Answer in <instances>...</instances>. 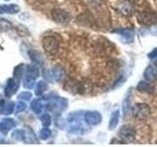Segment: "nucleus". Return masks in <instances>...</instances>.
<instances>
[{"mask_svg": "<svg viewBox=\"0 0 157 147\" xmlns=\"http://www.w3.org/2000/svg\"><path fill=\"white\" fill-rule=\"evenodd\" d=\"M68 124L70 127L71 132H78V134H83L87 131L86 121H85V114L82 112H76L70 114L68 117Z\"/></svg>", "mask_w": 157, "mask_h": 147, "instance_id": "obj_1", "label": "nucleus"}, {"mask_svg": "<svg viewBox=\"0 0 157 147\" xmlns=\"http://www.w3.org/2000/svg\"><path fill=\"white\" fill-rule=\"evenodd\" d=\"M119 137L124 143H132L136 139V130L132 126H123L119 130Z\"/></svg>", "mask_w": 157, "mask_h": 147, "instance_id": "obj_2", "label": "nucleus"}, {"mask_svg": "<svg viewBox=\"0 0 157 147\" xmlns=\"http://www.w3.org/2000/svg\"><path fill=\"white\" fill-rule=\"evenodd\" d=\"M68 106V101L65 98H61V97H56L52 99L50 102L48 103L46 108L53 113H57V114H60L62 111H64Z\"/></svg>", "mask_w": 157, "mask_h": 147, "instance_id": "obj_3", "label": "nucleus"}, {"mask_svg": "<svg viewBox=\"0 0 157 147\" xmlns=\"http://www.w3.org/2000/svg\"><path fill=\"white\" fill-rule=\"evenodd\" d=\"M132 116L140 121L145 120L150 115V108L145 103H139L132 108Z\"/></svg>", "mask_w": 157, "mask_h": 147, "instance_id": "obj_4", "label": "nucleus"}, {"mask_svg": "<svg viewBox=\"0 0 157 147\" xmlns=\"http://www.w3.org/2000/svg\"><path fill=\"white\" fill-rule=\"evenodd\" d=\"M137 20L141 24L150 27L157 24V13L153 11H144L139 14Z\"/></svg>", "mask_w": 157, "mask_h": 147, "instance_id": "obj_5", "label": "nucleus"}, {"mask_svg": "<svg viewBox=\"0 0 157 147\" xmlns=\"http://www.w3.org/2000/svg\"><path fill=\"white\" fill-rule=\"evenodd\" d=\"M42 47L48 54H55L59 49V42L55 36H48L42 39Z\"/></svg>", "mask_w": 157, "mask_h": 147, "instance_id": "obj_6", "label": "nucleus"}, {"mask_svg": "<svg viewBox=\"0 0 157 147\" xmlns=\"http://www.w3.org/2000/svg\"><path fill=\"white\" fill-rule=\"evenodd\" d=\"M51 17L53 21L58 24H68L71 21L70 13L63 9H53L51 11Z\"/></svg>", "mask_w": 157, "mask_h": 147, "instance_id": "obj_7", "label": "nucleus"}, {"mask_svg": "<svg viewBox=\"0 0 157 147\" xmlns=\"http://www.w3.org/2000/svg\"><path fill=\"white\" fill-rule=\"evenodd\" d=\"M85 121L90 126H97L102 121V116L98 111H87L85 113Z\"/></svg>", "mask_w": 157, "mask_h": 147, "instance_id": "obj_8", "label": "nucleus"}, {"mask_svg": "<svg viewBox=\"0 0 157 147\" xmlns=\"http://www.w3.org/2000/svg\"><path fill=\"white\" fill-rule=\"evenodd\" d=\"M19 85H20V82L18 78L11 77V78H9V80H7L6 86H5V89H4L5 96L11 97L12 95H14L19 89Z\"/></svg>", "mask_w": 157, "mask_h": 147, "instance_id": "obj_9", "label": "nucleus"}, {"mask_svg": "<svg viewBox=\"0 0 157 147\" xmlns=\"http://www.w3.org/2000/svg\"><path fill=\"white\" fill-rule=\"evenodd\" d=\"M16 126H17V122H15L11 118H5L0 123V131L7 132L9 130H11Z\"/></svg>", "mask_w": 157, "mask_h": 147, "instance_id": "obj_10", "label": "nucleus"}, {"mask_svg": "<svg viewBox=\"0 0 157 147\" xmlns=\"http://www.w3.org/2000/svg\"><path fill=\"white\" fill-rule=\"evenodd\" d=\"M20 12V7L17 4H1L0 14H17Z\"/></svg>", "mask_w": 157, "mask_h": 147, "instance_id": "obj_11", "label": "nucleus"}, {"mask_svg": "<svg viewBox=\"0 0 157 147\" xmlns=\"http://www.w3.org/2000/svg\"><path fill=\"white\" fill-rule=\"evenodd\" d=\"M144 77L147 81H154L157 80V69L153 66H148L144 72Z\"/></svg>", "mask_w": 157, "mask_h": 147, "instance_id": "obj_12", "label": "nucleus"}, {"mask_svg": "<svg viewBox=\"0 0 157 147\" xmlns=\"http://www.w3.org/2000/svg\"><path fill=\"white\" fill-rule=\"evenodd\" d=\"M23 131H24V142H27V143H37V138L36 134H34V132L29 126L25 127Z\"/></svg>", "mask_w": 157, "mask_h": 147, "instance_id": "obj_13", "label": "nucleus"}, {"mask_svg": "<svg viewBox=\"0 0 157 147\" xmlns=\"http://www.w3.org/2000/svg\"><path fill=\"white\" fill-rule=\"evenodd\" d=\"M119 119H120V111L119 110H114L112 112L110 116V120L108 123V130H115L118 124H119Z\"/></svg>", "mask_w": 157, "mask_h": 147, "instance_id": "obj_14", "label": "nucleus"}, {"mask_svg": "<svg viewBox=\"0 0 157 147\" xmlns=\"http://www.w3.org/2000/svg\"><path fill=\"white\" fill-rule=\"evenodd\" d=\"M136 89L140 91V92H144V93H150L153 91V86H152L149 81H141L137 83L136 85Z\"/></svg>", "mask_w": 157, "mask_h": 147, "instance_id": "obj_15", "label": "nucleus"}, {"mask_svg": "<svg viewBox=\"0 0 157 147\" xmlns=\"http://www.w3.org/2000/svg\"><path fill=\"white\" fill-rule=\"evenodd\" d=\"M118 9H119V12H121L123 15H125V16H131L132 13V5L129 2H127V1L120 3L119 8H118Z\"/></svg>", "mask_w": 157, "mask_h": 147, "instance_id": "obj_16", "label": "nucleus"}, {"mask_svg": "<svg viewBox=\"0 0 157 147\" xmlns=\"http://www.w3.org/2000/svg\"><path fill=\"white\" fill-rule=\"evenodd\" d=\"M31 108L36 115H40L42 113V111H43V105H42L41 101L39 99H33L32 101Z\"/></svg>", "mask_w": 157, "mask_h": 147, "instance_id": "obj_17", "label": "nucleus"}, {"mask_svg": "<svg viewBox=\"0 0 157 147\" xmlns=\"http://www.w3.org/2000/svg\"><path fill=\"white\" fill-rule=\"evenodd\" d=\"M26 76L36 78L39 76V71L37 67L34 65H28L26 67Z\"/></svg>", "mask_w": 157, "mask_h": 147, "instance_id": "obj_18", "label": "nucleus"}, {"mask_svg": "<svg viewBox=\"0 0 157 147\" xmlns=\"http://www.w3.org/2000/svg\"><path fill=\"white\" fill-rule=\"evenodd\" d=\"M52 73H53V77H54V80H56L58 81H60L62 78L64 77V76H65V72H64L63 70V68L61 67H54L52 69Z\"/></svg>", "mask_w": 157, "mask_h": 147, "instance_id": "obj_19", "label": "nucleus"}, {"mask_svg": "<svg viewBox=\"0 0 157 147\" xmlns=\"http://www.w3.org/2000/svg\"><path fill=\"white\" fill-rule=\"evenodd\" d=\"M118 34H121V36H125L128 40H130V42L132 40V36H134V31L131 28H122V29H117L115 31Z\"/></svg>", "mask_w": 157, "mask_h": 147, "instance_id": "obj_20", "label": "nucleus"}, {"mask_svg": "<svg viewBox=\"0 0 157 147\" xmlns=\"http://www.w3.org/2000/svg\"><path fill=\"white\" fill-rule=\"evenodd\" d=\"M13 28V24L11 22L7 21L5 19H1L0 18V32H10Z\"/></svg>", "mask_w": 157, "mask_h": 147, "instance_id": "obj_21", "label": "nucleus"}, {"mask_svg": "<svg viewBox=\"0 0 157 147\" xmlns=\"http://www.w3.org/2000/svg\"><path fill=\"white\" fill-rule=\"evenodd\" d=\"M26 67L27 66H25L24 64H20V65H18L14 69V77L18 78V80L22 78L24 76V73H26Z\"/></svg>", "mask_w": 157, "mask_h": 147, "instance_id": "obj_22", "label": "nucleus"}, {"mask_svg": "<svg viewBox=\"0 0 157 147\" xmlns=\"http://www.w3.org/2000/svg\"><path fill=\"white\" fill-rule=\"evenodd\" d=\"M47 89V85L45 81H39L36 83V95H41L43 94V92Z\"/></svg>", "mask_w": 157, "mask_h": 147, "instance_id": "obj_23", "label": "nucleus"}, {"mask_svg": "<svg viewBox=\"0 0 157 147\" xmlns=\"http://www.w3.org/2000/svg\"><path fill=\"white\" fill-rule=\"evenodd\" d=\"M29 57H31V59L34 63H37V64H42L43 63L41 55H40V53H39V52L34 51V50H31V51H29Z\"/></svg>", "mask_w": 157, "mask_h": 147, "instance_id": "obj_24", "label": "nucleus"}, {"mask_svg": "<svg viewBox=\"0 0 157 147\" xmlns=\"http://www.w3.org/2000/svg\"><path fill=\"white\" fill-rule=\"evenodd\" d=\"M23 85L26 88L31 89V88H33L34 86V85H36V78L26 76L24 78V81H23Z\"/></svg>", "mask_w": 157, "mask_h": 147, "instance_id": "obj_25", "label": "nucleus"}, {"mask_svg": "<svg viewBox=\"0 0 157 147\" xmlns=\"http://www.w3.org/2000/svg\"><path fill=\"white\" fill-rule=\"evenodd\" d=\"M51 136V130L48 129V126H44L43 129L39 131V138L42 140H46Z\"/></svg>", "mask_w": 157, "mask_h": 147, "instance_id": "obj_26", "label": "nucleus"}, {"mask_svg": "<svg viewBox=\"0 0 157 147\" xmlns=\"http://www.w3.org/2000/svg\"><path fill=\"white\" fill-rule=\"evenodd\" d=\"M15 103L14 102H6L4 107V110H3V114L4 115H10L15 111Z\"/></svg>", "mask_w": 157, "mask_h": 147, "instance_id": "obj_27", "label": "nucleus"}, {"mask_svg": "<svg viewBox=\"0 0 157 147\" xmlns=\"http://www.w3.org/2000/svg\"><path fill=\"white\" fill-rule=\"evenodd\" d=\"M32 93L29 91H23L18 95L19 100H23V101H28L32 99Z\"/></svg>", "mask_w": 157, "mask_h": 147, "instance_id": "obj_28", "label": "nucleus"}, {"mask_svg": "<svg viewBox=\"0 0 157 147\" xmlns=\"http://www.w3.org/2000/svg\"><path fill=\"white\" fill-rule=\"evenodd\" d=\"M40 121L43 126H49L51 125V117L48 114H43L40 118Z\"/></svg>", "mask_w": 157, "mask_h": 147, "instance_id": "obj_29", "label": "nucleus"}, {"mask_svg": "<svg viewBox=\"0 0 157 147\" xmlns=\"http://www.w3.org/2000/svg\"><path fill=\"white\" fill-rule=\"evenodd\" d=\"M26 108H27V105L25 104L24 102L20 101L17 103L16 106H15V113H16V114H19V113L24 112L25 110H26Z\"/></svg>", "mask_w": 157, "mask_h": 147, "instance_id": "obj_30", "label": "nucleus"}, {"mask_svg": "<svg viewBox=\"0 0 157 147\" xmlns=\"http://www.w3.org/2000/svg\"><path fill=\"white\" fill-rule=\"evenodd\" d=\"M123 110H124V115L126 117L127 113L130 111V96L128 95L125 100H124V104H123Z\"/></svg>", "mask_w": 157, "mask_h": 147, "instance_id": "obj_31", "label": "nucleus"}, {"mask_svg": "<svg viewBox=\"0 0 157 147\" xmlns=\"http://www.w3.org/2000/svg\"><path fill=\"white\" fill-rule=\"evenodd\" d=\"M147 57H148L149 59H154V58H157V47L154 48L153 50L150 51L148 53V55H147Z\"/></svg>", "mask_w": 157, "mask_h": 147, "instance_id": "obj_32", "label": "nucleus"}, {"mask_svg": "<svg viewBox=\"0 0 157 147\" xmlns=\"http://www.w3.org/2000/svg\"><path fill=\"white\" fill-rule=\"evenodd\" d=\"M6 102H5L4 99H0V114H3V110H4V107Z\"/></svg>", "mask_w": 157, "mask_h": 147, "instance_id": "obj_33", "label": "nucleus"}, {"mask_svg": "<svg viewBox=\"0 0 157 147\" xmlns=\"http://www.w3.org/2000/svg\"><path fill=\"white\" fill-rule=\"evenodd\" d=\"M151 33H152V34H153V36H157V28H155V29H154V31H153V32H152Z\"/></svg>", "mask_w": 157, "mask_h": 147, "instance_id": "obj_34", "label": "nucleus"}, {"mask_svg": "<svg viewBox=\"0 0 157 147\" xmlns=\"http://www.w3.org/2000/svg\"><path fill=\"white\" fill-rule=\"evenodd\" d=\"M155 65H156V66H157V60H156V61H155Z\"/></svg>", "mask_w": 157, "mask_h": 147, "instance_id": "obj_35", "label": "nucleus"}]
</instances>
